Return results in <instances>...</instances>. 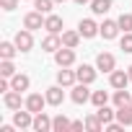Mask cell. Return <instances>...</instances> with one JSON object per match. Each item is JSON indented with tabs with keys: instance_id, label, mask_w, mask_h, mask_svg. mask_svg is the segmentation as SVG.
Here are the masks:
<instances>
[{
	"instance_id": "cell-13",
	"label": "cell",
	"mask_w": 132,
	"mask_h": 132,
	"mask_svg": "<svg viewBox=\"0 0 132 132\" xmlns=\"http://www.w3.org/2000/svg\"><path fill=\"white\" fill-rule=\"evenodd\" d=\"M57 83H60L62 88H68V86H75V83H78V75H75V70H68V68H62V70L57 73Z\"/></svg>"
},
{
	"instance_id": "cell-34",
	"label": "cell",
	"mask_w": 132,
	"mask_h": 132,
	"mask_svg": "<svg viewBox=\"0 0 132 132\" xmlns=\"http://www.w3.org/2000/svg\"><path fill=\"white\" fill-rule=\"evenodd\" d=\"M75 3H78V5H86V3H91V0H75Z\"/></svg>"
},
{
	"instance_id": "cell-1",
	"label": "cell",
	"mask_w": 132,
	"mask_h": 132,
	"mask_svg": "<svg viewBox=\"0 0 132 132\" xmlns=\"http://www.w3.org/2000/svg\"><path fill=\"white\" fill-rule=\"evenodd\" d=\"M54 62L60 65V68H70V65L75 62V49H70V47H60V49L54 52Z\"/></svg>"
},
{
	"instance_id": "cell-22",
	"label": "cell",
	"mask_w": 132,
	"mask_h": 132,
	"mask_svg": "<svg viewBox=\"0 0 132 132\" xmlns=\"http://www.w3.org/2000/svg\"><path fill=\"white\" fill-rule=\"evenodd\" d=\"M91 11H93L96 16L109 13V11H111V0H91Z\"/></svg>"
},
{
	"instance_id": "cell-37",
	"label": "cell",
	"mask_w": 132,
	"mask_h": 132,
	"mask_svg": "<svg viewBox=\"0 0 132 132\" xmlns=\"http://www.w3.org/2000/svg\"><path fill=\"white\" fill-rule=\"evenodd\" d=\"M129 109H132V104H129Z\"/></svg>"
},
{
	"instance_id": "cell-15",
	"label": "cell",
	"mask_w": 132,
	"mask_h": 132,
	"mask_svg": "<svg viewBox=\"0 0 132 132\" xmlns=\"http://www.w3.org/2000/svg\"><path fill=\"white\" fill-rule=\"evenodd\" d=\"M34 129H36V132H52V119H49L44 111L34 114Z\"/></svg>"
},
{
	"instance_id": "cell-7",
	"label": "cell",
	"mask_w": 132,
	"mask_h": 132,
	"mask_svg": "<svg viewBox=\"0 0 132 132\" xmlns=\"http://www.w3.org/2000/svg\"><path fill=\"white\" fill-rule=\"evenodd\" d=\"M34 111H21V109H16V114H13V124L18 127V129H26V127H34V117H31Z\"/></svg>"
},
{
	"instance_id": "cell-31",
	"label": "cell",
	"mask_w": 132,
	"mask_h": 132,
	"mask_svg": "<svg viewBox=\"0 0 132 132\" xmlns=\"http://www.w3.org/2000/svg\"><path fill=\"white\" fill-rule=\"evenodd\" d=\"M119 47L127 52V54H132V31H127L124 36H122V42H119Z\"/></svg>"
},
{
	"instance_id": "cell-33",
	"label": "cell",
	"mask_w": 132,
	"mask_h": 132,
	"mask_svg": "<svg viewBox=\"0 0 132 132\" xmlns=\"http://www.w3.org/2000/svg\"><path fill=\"white\" fill-rule=\"evenodd\" d=\"M80 129H86V122H73L70 124V132H80Z\"/></svg>"
},
{
	"instance_id": "cell-27",
	"label": "cell",
	"mask_w": 132,
	"mask_h": 132,
	"mask_svg": "<svg viewBox=\"0 0 132 132\" xmlns=\"http://www.w3.org/2000/svg\"><path fill=\"white\" fill-rule=\"evenodd\" d=\"M91 101H93V106L98 109V106L109 104V93H106V91H93V93H91Z\"/></svg>"
},
{
	"instance_id": "cell-38",
	"label": "cell",
	"mask_w": 132,
	"mask_h": 132,
	"mask_svg": "<svg viewBox=\"0 0 132 132\" xmlns=\"http://www.w3.org/2000/svg\"><path fill=\"white\" fill-rule=\"evenodd\" d=\"M31 3H34V0H31Z\"/></svg>"
},
{
	"instance_id": "cell-5",
	"label": "cell",
	"mask_w": 132,
	"mask_h": 132,
	"mask_svg": "<svg viewBox=\"0 0 132 132\" xmlns=\"http://www.w3.org/2000/svg\"><path fill=\"white\" fill-rule=\"evenodd\" d=\"M98 29H101V26H96V21H93V18H83V21L78 23V31H80V36H83V39H93V36L98 34Z\"/></svg>"
},
{
	"instance_id": "cell-2",
	"label": "cell",
	"mask_w": 132,
	"mask_h": 132,
	"mask_svg": "<svg viewBox=\"0 0 132 132\" xmlns=\"http://www.w3.org/2000/svg\"><path fill=\"white\" fill-rule=\"evenodd\" d=\"M23 29H29V31L44 29V13H39L36 8H34L31 13H26V16H23Z\"/></svg>"
},
{
	"instance_id": "cell-35",
	"label": "cell",
	"mask_w": 132,
	"mask_h": 132,
	"mask_svg": "<svg viewBox=\"0 0 132 132\" xmlns=\"http://www.w3.org/2000/svg\"><path fill=\"white\" fill-rule=\"evenodd\" d=\"M127 73H129V80H132V65H129V68H127Z\"/></svg>"
},
{
	"instance_id": "cell-36",
	"label": "cell",
	"mask_w": 132,
	"mask_h": 132,
	"mask_svg": "<svg viewBox=\"0 0 132 132\" xmlns=\"http://www.w3.org/2000/svg\"><path fill=\"white\" fill-rule=\"evenodd\" d=\"M54 3H65V0H54Z\"/></svg>"
},
{
	"instance_id": "cell-11",
	"label": "cell",
	"mask_w": 132,
	"mask_h": 132,
	"mask_svg": "<svg viewBox=\"0 0 132 132\" xmlns=\"http://www.w3.org/2000/svg\"><path fill=\"white\" fill-rule=\"evenodd\" d=\"M44 96H47V104H49V106H60V104L65 101V93H62V86H60V83L52 86V88H47Z\"/></svg>"
},
{
	"instance_id": "cell-8",
	"label": "cell",
	"mask_w": 132,
	"mask_h": 132,
	"mask_svg": "<svg viewBox=\"0 0 132 132\" xmlns=\"http://www.w3.org/2000/svg\"><path fill=\"white\" fill-rule=\"evenodd\" d=\"M119 31H122V29H119V21H109V18H106V21L101 23V29H98V34H101L104 39H117Z\"/></svg>"
},
{
	"instance_id": "cell-16",
	"label": "cell",
	"mask_w": 132,
	"mask_h": 132,
	"mask_svg": "<svg viewBox=\"0 0 132 132\" xmlns=\"http://www.w3.org/2000/svg\"><path fill=\"white\" fill-rule=\"evenodd\" d=\"M44 29H47L49 34H60V31H62V18L54 16V13H49V16L44 18Z\"/></svg>"
},
{
	"instance_id": "cell-32",
	"label": "cell",
	"mask_w": 132,
	"mask_h": 132,
	"mask_svg": "<svg viewBox=\"0 0 132 132\" xmlns=\"http://www.w3.org/2000/svg\"><path fill=\"white\" fill-rule=\"evenodd\" d=\"M0 8L11 13V11H16V8H18V0H0Z\"/></svg>"
},
{
	"instance_id": "cell-23",
	"label": "cell",
	"mask_w": 132,
	"mask_h": 132,
	"mask_svg": "<svg viewBox=\"0 0 132 132\" xmlns=\"http://www.w3.org/2000/svg\"><path fill=\"white\" fill-rule=\"evenodd\" d=\"M16 52H18L16 42H13V44H11V42H3V44H0V57H3V60H13Z\"/></svg>"
},
{
	"instance_id": "cell-19",
	"label": "cell",
	"mask_w": 132,
	"mask_h": 132,
	"mask_svg": "<svg viewBox=\"0 0 132 132\" xmlns=\"http://www.w3.org/2000/svg\"><path fill=\"white\" fill-rule=\"evenodd\" d=\"M80 44V31H62V47L75 49Z\"/></svg>"
},
{
	"instance_id": "cell-14",
	"label": "cell",
	"mask_w": 132,
	"mask_h": 132,
	"mask_svg": "<svg viewBox=\"0 0 132 132\" xmlns=\"http://www.w3.org/2000/svg\"><path fill=\"white\" fill-rule=\"evenodd\" d=\"M75 75H78V83H88L91 86L96 80V70L91 68V65H80V68L75 70Z\"/></svg>"
},
{
	"instance_id": "cell-21",
	"label": "cell",
	"mask_w": 132,
	"mask_h": 132,
	"mask_svg": "<svg viewBox=\"0 0 132 132\" xmlns=\"http://www.w3.org/2000/svg\"><path fill=\"white\" fill-rule=\"evenodd\" d=\"M3 101H5V106H8V109H13V111H16V109H21V91H13V88H11V91L5 93V98H3Z\"/></svg>"
},
{
	"instance_id": "cell-12",
	"label": "cell",
	"mask_w": 132,
	"mask_h": 132,
	"mask_svg": "<svg viewBox=\"0 0 132 132\" xmlns=\"http://www.w3.org/2000/svg\"><path fill=\"white\" fill-rule=\"evenodd\" d=\"M60 47H62V36H60V34H47L44 42H42V49H44V52H52V54H54Z\"/></svg>"
},
{
	"instance_id": "cell-9",
	"label": "cell",
	"mask_w": 132,
	"mask_h": 132,
	"mask_svg": "<svg viewBox=\"0 0 132 132\" xmlns=\"http://www.w3.org/2000/svg\"><path fill=\"white\" fill-rule=\"evenodd\" d=\"M109 83H111V88H127L129 73H124V70H111V73H109Z\"/></svg>"
},
{
	"instance_id": "cell-28",
	"label": "cell",
	"mask_w": 132,
	"mask_h": 132,
	"mask_svg": "<svg viewBox=\"0 0 132 132\" xmlns=\"http://www.w3.org/2000/svg\"><path fill=\"white\" fill-rule=\"evenodd\" d=\"M52 5H54V0H34V8H36L39 13H44V16L52 13Z\"/></svg>"
},
{
	"instance_id": "cell-26",
	"label": "cell",
	"mask_w": 132,
	"mask_h": 132,
	"mask_svg": "<svg viewBox=\"0 0 132 132\" xmlns=\"http://www.w3.org/2000/svg\"><path fill=\"white\" fill-rule=\"evenodd\" d=\"M0 75H3V78H13V75H16L13 60H3V62H0Z\"/></svg>"
},
{
	"instance_id": "cell-10",
	"label": "cell",
	"mask_w": 132,
	"mask_h": 132,
	"mask_svg": "<svg viewBox=\"0 0 132 132\" xmlns=\"http://www.w3.org/2000/svg\"><path fill=\"white\" fill-rule=\"evenodd\" d=\"M70 98H73L75 104H86V101H91V91H88V83H78V86L73 88Z\"/></svg>"
},
{
	"instance_id": "cell-30",
	"label": "cell",
	"mask_w": 132,
	"mask_h": 132,
	"mask_svg": "<svg viewBox=\"0 0 132 132\" xmlns=\"http://www.w3.org/2000/svg\"><path fill=\"white\" fill-rule=\"evenodd\" d=\"M119 29L127 34V31H132V13H122L119 16Z\"/></svg>"
},
{
	"instance_id": "cell-17",
	"label": "cell",
	"mask_w": 132,
	"mask_h": 132,
	"mask_svg": "<svg viewBox=\"0 0 132 132\" xmlns=\"http://www.w3.org/2000/svg\"><path fill=\"white\" fill-rule=\"evenodd\" d=\"M11 86H13V91H29L31 78H29V75H23V73H16V75L11 78Z\"/></svg>"
},
{
	"instance_id": "cell-20",
	"label": "cell",
	"mask_w": 132,
	"mask_h": 132,
	"mask_svg": "<svg viewBox=\"0 0 132 132\" xmlns=\"http://www.w3.org/2000/svg\"><path fill=\"white\" fill-rule=\"evenodd\" d=\"M70 124H73V122L65 117V114H57V117L52 119V132H68V129H70Z\"/></svg>"
},
{
	"instance_id": "cell-6",
	"label": "cell",
	"mask_w": 132,
	"mask_h": 132,
	"mask_svg": "<svg viewBox=\"0 0 132 132\" xmlns=\"http://www.w3.org/2000/svg\"><path fill=\"white\" fill-rule=\"evenodd\" d=\"M16 47H18V52H31V47H34V36H31L29 29H23V31L16 34Z\"/></svg>"
},
{
	"instance_id": "cell-25",
	"label": "cell",
	"mask_w": 132,
	"mask_h": 132,
	"mask_svg": "<svg viewBox=\"0 0 132 132\" xmlns=\"http://www.w3.org/2000/svg\"><path fill=\"white\" fill-rule=\"evenodd\" d=\"M96 117H98V119H101L104 124H109V122H114V117H117V111H111V109H109V106L104 104V106H98V111H96Z\"/></svg>"
},
{
	"instance_id": "cell-18",
	"label": "cell",
	"mask_w": 132,
	"mask_h": 132,
	"mask_svg": "<svg viewBox=\"0 0 132 132\" xmlns=\"http://www.w3.org/2000/svg\"><path fill=\"white\" fill-rule=\"evenodd\" d=\"M129 104H132V93L127 88H117L114 91V106L119 109V106H129Z\"/></svg>"
},
{
	"instance_id": "cell-24",
	"label": "cell",
	"mask_w": 132,
	"mask_h": 132,
	"mask_svg": "<svg viewBox=\"0 0 132 132\" xmlns=\"http://www.w3.org/2000/svg\"><path fill=\"white\" fill-rule=\"evenodd\" d=\"M117 122H122L124 127H129L132 124V109L129 106H119L117 109Z\"/></svg>"
},
{
	"instance_id": "cell-3",
	"label": "cell",
	"mask_w": 132,
	"mask_h": 132,
	"mask_svg": "<svg viewBox=\"0 0 132 132\" xmlns=\"http://www.w3.org/2000/svg\"><path fill=\"white\" fill-rule=\"evenodd\" d=\"M23 106H26L29 111L39 114V111H44V106H47V96H42V93H29L26 101H23Z\"/></svg>"
},
{
	"instance_id": "cell-29",
	"label": "cell",
	"mask_w": 132,
	"mask_h": 132,
	"mask_svg": "<svg viewBox=\"0 0 132 132\" xmlns=\"http://www.w3.org/2000/svg\"><path fill=\"white\" fill-rule=\"evenodd\" d=\"M101 127H104V122H101V119H98V117H96V114H93V117H88V119H86V129H91V132H98V129H101Z\"/></svg>"
},
{
	"instance_id": "cell-4",
	"label": "cell",
	"mask_w": 132,
	"mask_h": 132,
	"mask_svg": "<svg viewBox=\"0 0 132 132\" xmlns=\"http://www.w3.org/2000/svg\"><path fill=\"white\" fill-rule=\"evenodd\" d=\"M96 68H98V70H104V73L117 70V57H114V54H109V52H101V54L96 57Z\"/></svg>"
}]
</instances>
